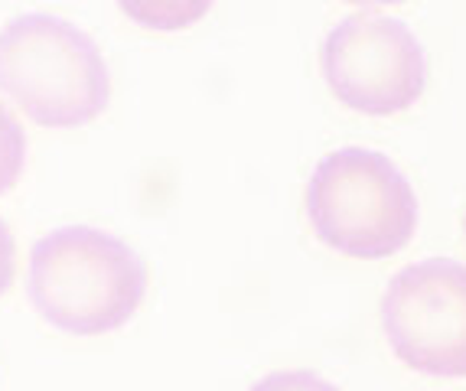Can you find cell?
I'll list each match as a JSON object with an SVG mask.
<instances>
[{
    "label": "cell",
    "mask_w": 466,
    "mask_h": 391,
    "mask_svg": "<svg viewBox=\"0 0 466 391\" xmlns=\"http://www.w3.org/2000/svg\"><path fill=\"white\" fill-rule=\"evenodd\" d=\"M26 290L53 329L95 339L137 316L147 300V265L105 228L63 226L33 245Z\"/></svg>",
    "instance_id": "6da1fadb"
},
{
    "label": "cell",
    "mask_w": 466,
    "mask_h": 391,
    "mask_svg": "<svg viewBox=\"0 0 466 391\" xmlns=\"http://www.w3.org/2000/svg\"><path fill=\"white\" fill-rule=\"evenodd\" d=\"M0 92L33 125L72 131L108 111L115 82L82 26L33 10L0 26Z\"/></svg>",
    "instance_id": "7a4b0ae2"
},
{
    "label": "cell",
    "mask_w": 466,
    "mask_h": 391,
    "mask_svg": "<svg viewBox=\"0 0 466 391\" xmlns=\"http://www.w3.org/2000/svg\"><path fill=\"white\" fill-rule=\"evenodd\" d=\"M313 235L352 261H385L418 232V196L389 156L366 147L333 150L303 186Z\"/></svg>",
    "instance_id": "3957f363"
},
{
    "label": "cell",
    "mask_w": 466,
    "mask_h": 391,
    "mask_svg": "<svg viewBox=\"0 0 466 391\" xmlns=\"http://www.w3.org/2000/svg\"><path fill=\"white\" fill-rule=\"evenodd\" d=\"M319 69L339 105L366 117L411 111L428 88V59L401 20L352 14L319 46Z\"/></svg>",
    "instance_id": "277c9868"
},
{
    "label": "cell",
    "mask_w": 466,
    "mask_h": 391,
    "mask_svg": "<svg viewBox=\"0 0 466 391\" xmlns=\"http://www.w3.org/2000/svg\"><path fill=\"white\" fill-rule=\"evenodd\" d=\"M385 343L408 368L431 378H466V267L431 258L408 265L379 306Z\"/></svg>",
    "instance_id": "5b68a950"
},
{
    "label": "cell",
    "mask_w": 466,
    "mask_h": 391,
    "mask_svg": "<svg viewBox=\"0 0 466 391\" xmlns=\"http://www.w3.org/2000/svg\"><path fill=\"white\" fill-rule=\"evenodd\" d=\"M216 0H117L131 24L154 33H183L206 20Z\"/></svg>",
    "instance_id": "8992f818"
},
{
    "label": "cell",
    "mask_w": 466,
    "mask_h": 391,
    "mask_svg": "<svg viewBox=\"0 0 466 391\" xmlns=\"http://www.w3.org/2000/svg\"><path fill=\"white\" fill-rule=\"evenodd\" d=\"M26 166V137L16 115L0 102V196L10 193Z\"/></svg>",
    "instance_id": "52a82bcc"
},
{
    "label": "cell",
    "mask_w": 466,
    "mask_h": 391,
    "mask_svg": "<svg viewBox=\"0 0 466 391\" xmlns=\"http://www.w3.org/2000/svg\"><path fill=\"white\" fill-rule=\"evenodd\" d=\"M251 391H339L336 385H329L327 378H319L317 372H303V368H290V372H271L258 385H251Z\"/></svg>",
    "instance_id": "ba28073f"
},
{
    "label": "cell",
    "mask_w": 466,
    "mask_h": 391,
    "mask_svg": "<svg viewBox=\"0 0 466 391\" xmlns=\"http://www.w3.org/2000/svg\"><path fill=\"white\" fill-rule=\"evenodd\" d=\"M14 277H16V238L7 222L0 219V297L10 290Z\"/></svg>",
    "instance_id": "9c48e42d"
},
{
    "label": "cell",
    "mask_w": 466,
    "mask_h": 391,
    "mask_svg": "<svg viewBox=\"0 0 466 391\" xmlns=\"http://www.w3.org/2000/svg\"><path fill=\"white\" fill-rule=\"evenodd\" d=\"M346 7H356V10H389V7H398L404 0H339Z\"/></svg>",
    "instance_id": "30bf717a"
},
{
    "label": "cell",
    "mask_w": 466,
    "mask_h": 391,
    "mask_svg": "<svg viewBox=\"0 0 466 391\" xmlns=\"http://www.w3.org/2000/svg\"><path fill=\"white\" fill-rule=\"evenodd\" d=\"M463 232H466V226H463Z\"/></svg>",
    "instance_id": "8fae6325"
}]
</instances>
